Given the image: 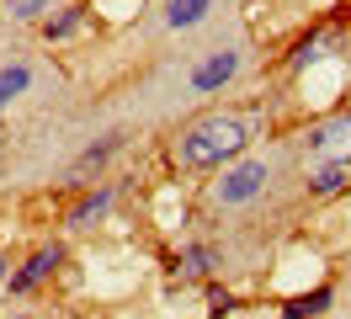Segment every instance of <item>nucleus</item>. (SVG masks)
<instances>
[{
    "instance_id": "f257e3e1",
    "label": "nucleus",
    "mask_w": 351,
    "mask_h": 319,
    "mask_svg": "<svg viewBox=\"0 0 351 319\" xmlns=\"http://www.w3.org/2000/svg\"><path fill=\"white\" fill-rule=\"evenodd\" d=\"M245 144H250V128L240 117H229V112H213V117H202L181 133V144H176V160L186 170H213L223 160H240Z\"/></svg>"
},
{
    "instance_id": "f03ea898",
    "label": "nucleus",
    "mask_w": 351,
    "mask_h": 319,
    "mask_svg": "<svg viewBox=\"0 0 351 319\" xmlns=\"http://www.w3.org/2000/svg\"><path fill=\"white\" fill-rule=\"evenodd\" d=\"M266 181H271L266 160H240V165L223 170V181L213 187V197H219L223 208H240V202H256V197H261Z\"/></svg>"
},
{
    "instance_id": "7ed1b4c3",
    "label": "nucleus",
    "mask_w": 351,
    "mask_h": 319,
    "mask_svg": "<svg viewBox=\"0 0 351 319\" xmlns=\"http://www.w3.org/2000/svg\"><path fill=\"white\" fill-rule=\"evenodd\" d=\"M308 154H319L325 165H351V112L314 128L308 133Z\"/></svg>"
},
{
    "instance_id": "20e7f679",
    "label": "nucleus",
    "mask_w": 351,
    "mask_h": 319,
    "mask_svg": "<svg viewBox=\"0 0 351 319\" xmlns=\"http://www.w3.org/2000/svg\"><path fill=\"white\" fill-rule=\"evenodd\" d=\"M234 75H240V54H234V48H219V54H208V59L192 69V91H202V96H208V91L229 85Z\"/></svg>"
},
{
    "instance_id": "39448f33",
    "label": "nucleus",
    "mask_w": 351,
    "mask_h": 319,
    "mask_svg": "<svg viewBox=\"0 0 351 319\" xmlns=\"http://www.w3.org/2000/svg\"><path fill=\"white\" fill-rule=\"evenodd\" d=\"M59 261H64V250H59V245H43V250L32 255L22 272L11 276V293H32L38 282H48V276H53V266H59Z\"/></svg>"
},
{
    "instance_id": "423d86ee",
    "label": "nucleus",
    "mask_w": 351,
    "mask_h": 319,
    "mask_svg": "<svg viewBox=\"0 0 351 319\" xmlns=\"http://www.w3.org/2000/svg\"><path fill=\"white\" fill-rule=\"evenodd\" d=\"M107 208H112V187H101V191H86L75 208H69V229H90L96 218H107Z\"/></svg>"
},
{
    "instance_id": "0eeeda50",
    "label": "nucleus",
    "mask_w": 351,
    "mask_h": 319,
    "mask_svg": "<svg viewBox=\"0 0 351 319\" xmlns=\"http://www.w3.org/2000/svg\"><path fill=\"white\" fill-rule=\"evenodd\" d=\"M27 85H32V69H27V64H0V112L16 102V96H27Z\"/></svg>"
},
{
    "instance_id": "6e6552de",
    "label": "nucleus",
    "mask_w": 351,
    "mask_h": 319,
    "mask_svg": "<svg viewBox=\"0 0 351 319\" xmlns=\"http://www.w3.org/2000/svg\"><path fill=\"white\" fill-rule=\"evenodd\" d=\"M208 11H213V0H171V5H165V21H171L176 32H186V27H197Z\"/></svg>"
},
{
    "instance_id": "1a4fd4ad",
    "label": "nucleus",
    "mask_w": 351,
    "mask_h": 319,
    "mask_svg": "<svg viewBox=\"0 0 351 319\" xmlns=\"http://www.w3.org/2000/svg\"><path fill=\"white\" fill-rule=\"evenodd\" d=\"M330 309V287H314V293H298V298H287V319H319Z\"/></svg>"
},
{
    "instance_id": "9d476101",
    "label": "nucleus",
    "mask_w": 351,
    "mask_h": 319,
    "mask_svg": "<svg viewBox=\"0 0 351 319\" xmlns=\"http://www.w3.org/2000/svg\"><path fill=\"white\" fill-rule=\"evenodd\" d=\"M346 170L351 165H319L314 176H308V191H314V197H335V191H346Z\"/></svg>"
},
{
    "instance_id": "9b49d317",
    "label": "nucleus",
    "mask_w": 351,
    "mask_h": 319,
    "mask_svg": "<svg viewBox=\"0 0 351 319\" xmlns=\"http://www.w3.org/2000/svg\"><path fill=\"white\" fill-rule=\"evenodd\" d=\"M325 48H335V32H314V38L298 43L293 64H298V69H308V64H319V59H325Z\"/></svg>"
},
{
    "instance_id": "f8f14e48",
    "label": "nucleus",
    "mask_w": 351,
    "mask_h": 319,
    "mask_svg": "<svg viewBox=\"0 0 351 319\" xmlns=\"http://www.w3.org/2000/svg\"><path fill=\"white\" fill-rule=\"evenodd\" d=\"M117 144H123V139H117V133H112V139H101V144H90L86 154H80V160H75V170H69V176H75V181H80V176H86V170H96V165H101V160H107V154H112V149H117Z\"/></svg>"
},
{
    "instance_id": "ddd939ff",
    "label": "nucleus",
    "mask_w": 351,
    "mask_h": 319,
    "mask_svg": "<svg viewBox=\"0 0 351 319\" xmlns=\"http://www.w3.org/2000/svg\"><path fill=\"white\" fill-rule=\"evenodd\" d=\"M208 266H213V250H208V245H192V250H181V261H176L181 276H202Z\"/></svg>"
},
{
    "instance_id": "4468645a",
    "label": "nucleus",
    "mask_w": 351,
    "mask_h": 319,
    "mask_svg": "<svg viewBox=\"0 0 351 319\" xmlns=\"http://www.w3.org/2000/svg\"><path fill=\"white\" fill-rule=\"evenodd\" d=\"M75 27H80V5H69L64 16H48V21H43V32H48V38H69Z\"/></svg>"
},
{
    "instance_id": "2eb2a0df",
    "label": "nucleus",
    "mask_w": 351,
    "mask_h": 319,
    "mask_svg": "<svg viewBox=\"0 0 351 319\" xmlns=\"http://www.w3.org/2000/svg\"><path fill=\"white\" fill-rule=\"evenodd\" d=\"M48 5H53V0H5V11H11L16 21H38Z\"/></svg>"
},
{
    "instance_id": "dca6fc26",
    "label": "nucleus",
    "mask_w": 351,
    "mask_h": 319,
    "mask_svg": "<svg viewBox=\"0 0 351 319\" xmlns=\"http://www.w3.org/2000/svg\"><path fill=\"white\" fill-rule=\"evenodd\" d=\"M229 309H234V298H229V293H213V319H223Z\"/></svg>"
},
{
    "instance_id": "f3484780",
    "label": "nucleus",
    "mask_w": 351,
    "mask_h": 319,
    "mask_svg": "<svg viewBox=\"0 0 351 319\" xmlns=\"http://www.w3.org/2000/svg\"><path fill=\"white\" fill-rule=\"evenodd\" d=\"M0 282H5V261H0Z\"/></svg>"
}]
</instances>
